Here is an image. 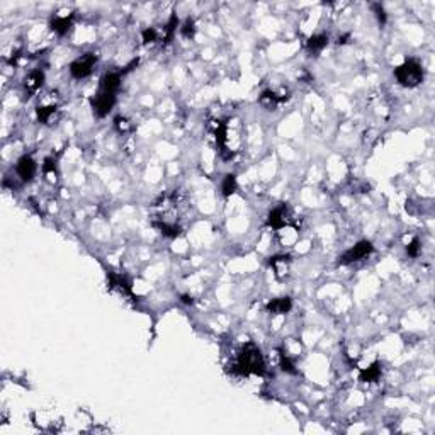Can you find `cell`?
I'll return each mask as SVG.
<instances>
[{"label": "cell", "instance_id": "6da1fadb", "mask_svg": "<svg viewBox=\"0 0 435 435\" xmlns=\"http://www.w3.org/2000/svg\"><path fill=\"white\" fill-rule=\"evenodd\" d=\"M235 372L240 376H248V374L262 376L265 372V362H264V357H262V352L254 344L245 345L240 350L236 365H235Z\"/></svg>", "mask_w": 435, "mask_h": 435}, {"label": "cell", "instance_id": "7a4b0ae2", "mask_svg": "<svg viewBox=\"0 0 435 435\" xmlns=\"http://www.w3.org/2000/svg\"><path fill=\"white\" fill-rule=\"evenodd\" d=\"M395 77L403 87H417L423 82L422 65L415 60H408L395 70Z\"/></svg>", "mask_w": 435, "mask_h": 435}, {"label": "cell", "instance_id": "3957f363", "mask_svg": "<svg viewBox=\"0 0 435 435\" xmlns=\"http://www.w3.org/2000/svg\"><path fill=\"white\" fill-rule=\"evenodd\" d=\"M95 63H97V56L94 53H85L70 65V73L75 78H85L92 73Z\"/></svg>", "mask_w": 435, "mask_h": 435}, {"label": "cell", "instance_id": "277c9868", "mask_svg": "<svg viewBox=\"0 0 435 435\" xmlns=\"http://www.w3.org/2000/svg\"><path fill=\"white\" fill-rule=\"evenodd\" d=\"M371 252H372L371 241H365V240L359 241V243L354 245L350 250L345 252L342 257H338V265H348V264H352V262H357V260H361V258L367 257Z\"/></svg>", "mask_w": 435, "mask_h": 435}, {"label": "cell", "instance_id": "5b68a950", "mask_svg": "<svg viewBox=\"0 0 435 435\" xmlns=\"http://www.w3.org/2000/svg\"><path fill=\"white\" fill-rule=\"evenodd\" d=\"M92 102V108H94V112L97 114L99 117H104L109 114V110L112 109L114 102H116V94H112V92H108V91H99L97 94H95V97L91 99Z\"/></svg>", "mask_w": 435, "mask_h": 435}, {"label": "cell", "instance_id": "8992f818", "mask_svg": "<svg viewBox=\"0 0 435 435\" xmlns=\"http://www.w3.org/2000/svg\"><path fill=\"white\" fill-rule=\"evenodd\" d=\"M17 174L24 182H31L36 175V162L31 157H22L17 162Z\"/></svg>", "mask_w": 435, "mask_h": 435}, {"label": "cell", "instance_id": "52a82bcc", "mask_svg": "<svg viewBox=\"0 0 435 435\" xmlns=\"http://www.w3.org/2000/svg\"><path fill=\"white\" fill-rule=\"evenodd\" d=\"M267 224L271 228H275V230H279V228H282L286 224V206H277L275 209H272L271 213H269V218H267Z\"/></svg>", "mask_w": 435, "mask_h": 435}, {"label": "cell", "instance_id": "ba28073f", "mask_svg": "<svg viewBox=\"0 0 435 435\" xmlns=\"http://www.w3.org/2000/svg\"><path fill=\"white\" fill-rule=\"evenodd\" d=\"M292 308V301L289 298H277L267 303V309L274 315H284Z\"/></svg>", "mask_w": 435, "mask_h": 435}, {"label": "cell", "instance_id": "9c48e42d", "mask_svg": "<svg viewBox=\"0 0 435 435\" xmlns=\"http://www.w3.org/2000/svg\"><path fill=\"white\" fill-rule=\"evenodd\" d=\"M109 279V289H119L123 294H131V286L123 275H117L114 272H109L108 274Z\"/></svg>", "mask_w": 435, "mask_h": 435}, {"label": "cell", "instance_id": "30bf717a", "mask_svg": "<svg viewBox=\"0 0 435 435\" xmlns=\"http://www.w3.org/2000/svg\"><path fill=\"white\" fill-rule=\"evenodd\" d=\"M119 85H121V73H112V72H110V73H106L101 80L102 91L112 92V94H116V92L119 91Z\"/></svg>", "mask_w": 435, "mask_h": 435}, {"label": "cell", "instance_id": "8fae6325", "mask_svg": "<svg viewBox=\"0 0 435 435\" xmlns=\"http://www.w3.org/2000/svg\"><path fill=\"white\" fill-rule=\"evenodd\" d=\"M72 24H73V17L68 16V17H54L53 20H51V29L54 31V33H58L60 36H63V34H67L68 31H70Z\"/></svg>", "mask_w": 435, "mask_h": 435}, {"label": "cell", "instance_id": "7c38bea8", "mask_svg": "<svg viewBox=\"0 0 435 435\" xmlns=\"http://www.w3.org/2000/svg\"><path fill=\"white\" fill-rule=\"evenodd\" d=\"M379 378H381V364L379 362H374L371 367L361 371V376H359L362 382H376L379 381Z\"/></svg>", "mask_w": 435, "mask_h": 435}, {"label": "cell", "instance_id": "4fadbf2b", "mask_svg": "<svg viewBox=\"0 0 435 435\" xmlns=\"http://www.w3.org/2000/svg\"><path fill=\"white\" fill-rule=\"evenodd\" d=\"M326 44H328V36H325V34H316V36H311L308 39V50L311 53H318Z\"/></svg>", "mask_w": 435, "mask_h": 435}, {"label": "cell", "instance_id": "5bb4252c", "mask_svg": "<svg viewBox=\"0 0 435 435\" xmlns=\"http://www.w3.org/2000/svg\"><path fill=\"white\" fill-rule=\"evenodd\" d=\"M44 82V73L41 70H34L33 73L29 75V78H26V87L29 89L31 92L37 91V89L43 85Z\"/></svg>", "mask_w": 435, "mask_h": 435}, {"label": "cell", "instance_id": "9a60e30c", "mask_svg": "<svg viewBox=\"0 0 435 435\" xmlns=\"http://www.w3.org/2000/svg\"><path fill=\"white\" fill-rule=\"evenodd\" d=\"M221 191H223L224 198H230L235 191H236V177L233 174H228L226 177L223 179V184H221Z\"/></svg>", "mask_w": 435, "mask_h": 435}, {"label": "cell", "instance_id": "2e32d148", "mask_svg": "<svg viewBox=\"0 0 435 435\" xmlns=\"http://www.w3.org/2000/svg\"><path fill=\"white\" fill-rule=\"evenodd\" d=\"M155 226L158 228V230L162 231V233L165 235V236H170V238H175L181 235V228L177 226V224H168V223H155Z\"/></svg>", "mask_w": 435, "mask_h": 435}, {"label": "cell", "instance_id": "e0dca14e", "mask_svg": "<svg viewBox=\"0 0 435 435\" xmlns=\"http://www.w3.org/2000/svg\"><path fill=\"white\" fill-rule=\"evenodd\" d=\"M54 112H56V108H54V106H48V108H37L36 109L37 119H39V123H43V124H48L50 117L53 116Z\"/></svg>", "mask_w": 435, "mask_h": 435}, {"label": "cell", "instance_id": "ac0fdd59", "mask_svg": "<svg viewBox=\"0 0 435 435\" xmlns=\"http://www.w3.org/2000/svg\"><path fill=\"white\" fill-rule=\"evenodd\" d=\"M284 99H286V97H282V99L275 97V94H272V92H264V94L260 95V104L267 106V108H274V106L277 104V102L284 101Z\"/></svg>", "mask_w": 435, "mask_h": 435}, {"label": "cell", "instance_id": "d6986e66", "mask_svg": "<svg viewBox=\"0 0 435 435\" xmlns=\"http://www.w3.org/2000/svg\"><path fill=\"white\" fill-rule=\"evenodd\" d=\"M281 369L284 372H289V374H298V371L294 369V362L284 354H281Z\"/></svg>", "mask_w": 435, "mask_h": 435}, {"label": "cell", "instance_id": "ffe728a7", "mask_svg": "<svg viewBox=\"0 0 435 435\" xmlns=\"http://www.w3.org/2000/svg\"><path fill=\"white\" fill-rule=\"evenodd\" d=\"M194 20L192 19H187L184 22V26L181 27V33H182V36L184 37H192L194 36Z\"/></svg>", "mask_w": 435, "mask_h": 435}, {"label": "cell", "instance_id": "44dd1931", "mask_svg": "<svg viewBox=\"0 0 435 435\" xmlns=\"http://www.w3.org/2000/svg\"><path fill=\"white\" fill-rule=\"evenodd\" d=\"M372 10L376 12V17H378L379 24H381V26H384V24H386V12H384V9H382L381 3H374V5H372Z\"/></svg>", "mask_w": 435, "mask_h": 435}, {"label": "cell", "instance_id": "7402d4cb", "mask_svg": "<svg viewBox=\"0 0 435 435\" xmlns=\"http://www.w3.org/2000/svg\"><path fill=\"white\" fill-rule=\"evenodd\" d=\"M418 248H420V240L418 238H413L412 243L406 247V254H408L410 257H417V255H418Z\"/></svg>", "mask_w": 435, "mask_h": 435}, {"label": "cell", "instance_id": "603a6c76", "mask_svg": "<svg viewBox=\"0 0 435 435\" xmlns=\"http://www.w3.org/2000/svg\"><path fill=\"white\" fill-rule=\"evenodd\" d=\"M158 34L157 31L153 29V27H148V29L143 31V41L145 43H153V41H157Z\"/></svg>", "mask_w": 435, "mask_h": 435}, {"label": "cell", "instance_id": "cb8c5ba5", "mask_svg": "<svg viewBox=\"0 0 435 435\" xmlns=\"http://www.w3.org/2000/svg\"><path fill=\"white\" fill-rule=\"evenodd\" d=\"M56 170V163H54L53 158H46L44 160V165H43V172L44 174H50V172H54Z\"/></svg>", "mask_w": 435, "mask_h": 435}, {"label": "cell", "instance_id": "d4e9b609", "mask_svg": "<svg viewBox=\"0 0 435 435\" xmlns=\"http://www.w3.org/2000/svg\"><path fill=\"white\" fill-rule=\"evenodd\" d=\"M182 303H185V305H192V298L191 296H182Z\"/></svg>", "mask_w": 435, "mask_h": 435}]
</instances>
